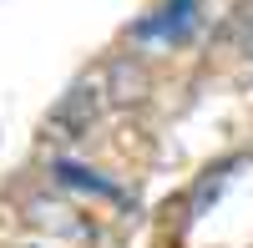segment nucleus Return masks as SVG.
Here are the masks:
<instances>
[{"instance_id":"1","label":"nucleus","mask_w":253,"mask_h":248,"mask_svg":"<svg viewBox=\"0 0 253 248\" xmlns=\"http://www.w3.org/2000/svg\"><path fill=\"white\" fill-rule=\"evenodd\" d=\"M26 223H31V243H41V248H101V223L71 193L46 188V193L26 198Z\"/></svg>"},{"instance_id":"2","label":"nucleus","mask_w":253,"mask_h":248,"mask_svg":"<svg viewBox=\"0 0 253 248\" xmlns=\"http://www.w3.org/2000/svg\"><path fill=\"white\" fill-rule=\"evenodd\" d=\"M56 182L66 193H91L96 203H112V208H122V193H117V182H107V177H96L91 167H76V162H56Z\"/></svg>"},{"instance_id":"3","label":"nucleus","mask_w":253,"mask_h":248,"mask_svg":"<svg viewBox=\"0 0 253 248\" xmlns=\"http://www.w3.org/2000/svg\"><path fill=\"white\" fill-rule=\"evenodd\" d=\"M187 20H193V0H167V10L152 20V26H147V31H162V36H177L182 26H187Z\"/></svg>"},{"instance_id":"4","label":"nucleus","mask_w":253,"mask_h":248,"mask_svg":"<svg viewBox=\"0 0 253 248\" xmlns=\"http://www.w3.org/2000/svg\"><path fill=\"white\" fill-rule=\"evenodd\" d=\"M15 248H41V243H15Z\"/></svg>"}]
</instances>
